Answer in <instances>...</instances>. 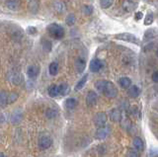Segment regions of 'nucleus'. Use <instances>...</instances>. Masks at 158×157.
Segmentation results:
<instances>
[{
  "instance_id": "15",
  "label": "nucleus",
  "mask_w": 158,
  "mask_h": 157,
  "mask_svg": "<svg viewBox=\"0 0 158 157\" xmlns=\"http://www.w3.org/2000/svg\"><path fill=\"white\" fill-rule=\"evenodd\" d=\"M110 118L113 122H118L121 120V112L118 109H113L110 112Z\"/></svg>"
},
{
  "instance_id": "22",
  "label": "nucleus",
  "mask_w": 158,
  "mask_h": 157,
  "mask_svg": "<svg viewBox=\"0 0 158 157\" xmlns=\"http://www.w3.org/2000/svg\"><path fill=\"white\" fill-rule=\"evenodd\" d=\"M153 19H154V17H153V14L152 13H148L147 15L144 17V21H143V23H144V25L149 26L153 23Z\"/></svg>"
},
{
  "instance_id": "8",
  "label": "nucleus",
  "mask_w": 158,
  "mask_h": 157,
  "mask_svg": "<svg viewBox=\"0 0 158 157\" xmlns=\"http://www.w3.org/2000/svg\"><path fill=\"white\" fill-rule=\"evenodd\" d=\"M102 67H103V63L100 60H98V58L92 60L90 62V65H89V68H90V70L92 72H98Z\"/></svg>"
},
{
  "instance_id": "9",
  "label": "nucleus",
  "mask_w": 158,
  "mask_h": 157,
  "mask_svg": "<svg viewBox=\"0 0 158 157\" xmlns=\"http://www.w3.org/2000/svg\"><path fill=\"white\" fill-rule=\"evenodd\" d=\"M109 134V129L106 126H100L99 129L97 130V132H96V137L98 139H104V138H106L107 135Z\"/></svg>"
},
{
  "instance_id": "28",
  "label": "nucleus",
  "mask_w": 158,
  "mask_h": 157,
  "mask_svg": "<svg viewBox=\"0 0 158 157\" xmlns=\"http://www.w3.org/2000/svg\"><path fill=\"white\" fill-rule=\"evenodd\" d=\"M57 115V113L56 110H52V109H48V112H47V117L48 118V119H52V118H54Z\"/></svg>"
},
{
  "instance_id": "23",
  "label": "nucleus",
  "mask_w": 158,
  "mask_h": 157,
  "mask_svg": "<svg viewBox=\"0 0 158 157\" xmlns=\"http://www.w3.org/2000/svg\"><path fill=\"white\" fill-rule=\"evenodd\" d=\"M113 3H114V0H100V5L104 9L111 7Z\"/></svg>"
},
{
  "instance_id": "29",
  "label": "nucleus",
  "mask_w": 158,
  "mask_h": 157,
  "mask_svg": "<svg viewBox=\"0 0 158 157\" xmlns=\"http://www.w3.org/2000/svg\"><path fill=\"white\" fill-rule=\"evenodd\" d=\"M127 156H133V157H137L139 156V154H138V152L136 149H130L127 152Z\"/></svg>"
},
{
  "instance_id": "6",
  "label": "nucleus",
  "mask_w": 158,
  "mask_h": 157,
  "mask_svg": "<svg viewBox=\"0 0 158 157\" xmlns=\"http://www.w3.org/2000/svg\"><path fill=\"white\" fill-rule=\"evenodd\" d=\"M86 104L88 107H94L97 104V94L94 91H89L86 97Z\"/></svg>"
},
{
  "instance_id": "27",
  "label": "nucleus",
  "mask_w": 158,
  "mask_h": 157,
  "mask_svg": "<svg viewBox=\"0 0 158 157\" xmlns=\"http://www.w3.org/2000/svg\"><path fill=\"white\" fill-rule=\"evenodd\" d=\"M93 12V7L92 6H89V5H85L83 7V13L85 15H91Z\"/></svg>"
},
{
  "instance_id": "26",
  "label": "nucleus",
  "mask_w": 158,
  "mask_h": 157,
  "mask_svg": "<svg viewBox=\"0 0 158 157\" xmlns=\"http://www.w3.org/2000/svg\"><path fill=\"white\" fill-rule=\"evenodd\" d=\"M18 99V94L17 93H10L8 95V104H11V103L15 102Z\"/></svg>"
},
{
  "instance_id": "7",
  "label": "nucleus",
  "mask_w": 158,
  "mask_h": 157,
  "mask_svg": "<svg viewBox=\"0 0 158 157\" xmlns=\"http://www.w3.org/2000/svg\"><path fill=\"white\" fill-rule=\"evenodd\" d=\"M5 4L10 10L17 11L21 6V0H5Z\"/></svg>"
},
{
  "instance_id": "18",
  "label": "nucleus",
  "mask_w": 158,
  "mask_h": 157,
  "mask_svg": "<svg viewBox=\"0 0 158 157\" xmlns=\"http://www.w3.org/2000/svg\"><path fill=\"white\" fill-rule=\"evenodd\" d=\"M118 82H120V85L123 88H128L131 85V80L128 77H122L121 79L118 80Z\"/></svg>"
},
{
  "instance_id": "21",
  "label": "nucleus",
  "mask_w": 158,
  "mask_h": 157,
  "mask_svg": "<svg viewBox=\"0 0 158 157\" xmlns=\"http://www.w3.org/2000/svg\"><path fill=\"white\" fill-rule=\"evenodd\" d=\"M87 78H88V74H85L84 75L81 79H80V81H79L77 84H76V87H75V90L76 91H78V90H81L82 88L84 87V85H85V83H86V81H87Z\"/></svg>"
},
{
  "instance_id": "24",
  "label": "nucleus",
  "mask_w": 158,
  "mask_h": 157,
  "mask_svg": "<svg viewBox=\"0 0 158 157\" xmlns=\"http://www.w3.org/2000/svg\"><path fill=\"white\" fill-rule=\"evenodd\" d=\"M42 45H43V48H44V51L51 52V50H52V43L51 42L48 41V40H43Z\"/></svg>"
},
{
  "instance_id": "33",
  "label": "nucleus",
  "mask_w": 158,
  "mask_h": 157,
  "mask_svg": "<svg viewBox=\"0 0 158 157\" xmlns=\"http://www.w3.org/2000/svg\"><path fill=\"white\" fill-rule=\"evenodd\" d=\"M156 56H157V57H158V50H157V51H156Z\"/></svg>"
},
{
  "instance_id": "34",
  "label": "nucleus",
  "mask_w": 158,
  "mask_h": 157,
  "mask_svg": "<svg viewBox=\"0 0 158 157\" xmlns=\"http://www.w3.org/2000/svg\"><path fill=\"white\" fill-rule=\"evenodd\" d=\"M0 156H3V154H2V153H0Z\"/></svg>"
},
{
  "instance_id": "3",
  "label": "nucleus",
  "mask_w": 158,
  "mask_h": 157,
  "mask_svg": "<svg viewBox=\"0 0 158 157\" xmlns=\"http://www.w3.org/2000/svg\"><path fill=\"white\" fill-rule=\"evenodd\" d=\"M115 39H117V40H120V41H123V42H127V43H135V45H137V46L140 45L139 39L136 38L135 35H132V34H131V33H121V34H117V35H115Z\"/></svg>"
},
{
  "instance_id": "11",
  "label": "nucleus",
  "mask_w": 158,
  "mask_h": 157,
  "mask_svg": "<svg viewBox=\"0 0 158 157\" xmlns=\"http://www.w3.org/2000/svg\"><path fill=\"white\" fill-rule=\"evenodd\" d=\"M39 72H40V67L38 65H31L28 67V76L30 78H36L39 75Z\"/></svg>"
},
{
  "instance_id": "16",
  "label": "nucleus",
  "mask_w": 158,
  "mask_h": 157,
  "mask_svg": "<svg viewBox=\"0 0 158 157\" xmlns=\"http://www.w3.org/2000/svg\"><path fill=\"white\" fill-rule=\"evenodd\" d=\"M77 106V101L74 98H68L65 101V107L68 110H72Z\"/></svg>"
},
{
  "instance_id": "19",
  "label": "nucleus",
  "mask_w": 158,
  "mask_h": 157,
  "mask_svg": "<svg viewBox=\"0 0 158 157\" xmlns=\"http://www.w3.org/2000/svg\"><path fill=\"white\" fill-rule=\"evenodd\" d=\"M48 70H49V74H51V75H56L57 72H58L57 63L56 62H52L51 64H49Z\"/></svg>"
},
{
  "instance_id": "25",
  "label": "nucleus",
  "mask_w": 158,
  "mask_h": 157,
  "mask_svg": "<svg viewBox=\"0 0 158 157\" xmlns=\"http://www.w3.org/2000/svg\"><path fill=\"white\" fill-rule=\"evenodd\" d=\"M65 23L69 26H71V25H73L74 23H75V16H74V14H69V15L66 17Z\"/></svg>"
},
{
  "instance_id": "13",
  "label": "nucleus",
  "mask_w": 158,
  "mask_h": 157,
  "mask_svg": "<svg viewBox=\"0 0 158 157\" xmlns=\"http://www.w3.org/2000/svg\"><path fill=\"white\" fill-rule=\"evenodd\" d=\"M85 66H86V61L83 60V58L79 57L78 60H76V69L79 73H81L84 71L85 69Z\"/></svg>"
},
{
  "instance_id": "12",
  "label": "nucleus",
  "mask_w": 158,
  "mask_h": 157,
  "mask_svg": "<svg viewBox=\"0 0 158 157\" xmlns=\"http://www.w3.org/2000/svg\"><path fill=\"white\" fill-rule=\"evenodd\" d=\"M132 142H133V146H135V148L137 151H141V150H143V148H144V145H143V141H142V139L140 138V137H138V136L135 137Z\"/></svg>"
},
{
  "instance_id": "1",
  "label": "nucleus",
  "mask_w": 158,
  "mask_h": 157,
  "mask_svg": "<svg viewBox=\"0 0 158 157\" xmlns=\"http://www.w3.org/2000/svg\"><path fill=\"white\" fill-rule=\"evenodd\" d=\"M96 88L103 93L104 95H106L109 98H115L118 95V89L115 86V84L110 81H106V80H99L96 82L95 84Z\"/></svg>"
},
{
  "instance_id": "30",
  "label": "nucleus",
  "mask_w": 158,
  "mask_h": 157,
  "mask_svg": "<svg viewBox=\"0 0 158 157\" xmlns=\"http://www.w3.org/2000/svg\"><path fill=\"white\" fill-rule=\"evenodd\" d=\"M28 32L29 34H31V35H35V34L37 33V30H36V28H34V27H29Z\"/></svg>"
},
{
  "instance_id": "31",
  "label": "nucleus",
  "mask_w": 158,
  "mask_h": 157,
  "mask_svg": "<svg viewBox=\"0 0 158 157\" xmlns=\"http://www.w3.org/2000/svg\"><path fill=\"white\" fill-rule=\"evenodd\" d=\"M152 80L154 82H158V71H154L152 74Z\"/></svg>"
},
{
  "instance_id": "10",
  "label": "nucleus",
  "mask_w": 158,
  "mask_h": 157,
  "mask_svg": "<svg viewBox=\"0 0 158 157\" xmlns=\"http://www.w3.org/2000/svg\"><path fill=\"white\" fill-rule=\"evenodd\" d=\"M127 94L131 98H136L140 94V89L135 85H131L127 89Z\"/></svg>"
},
{
  "instance_id": "17",
  "label": "nucleus",
  "mask_w": 158,
  "mask_h": 157,
  "mask_svg": "<svg viewBox=\"0 0 158 157\" xmlns=\"http://www.w3.org/2000/svg\"><path fill=\"white\" fill-rule=\"evenodd\" d=\"M48 93L51 97H56L58 95V86L56 84H52L48 87Z\"/></svg>"
},
{
  "instance_id": "32",
  "label": "nucleus",
  "mask_w": 158,
  "mask_h": 157,
  "mask_svg": "<svg viewBox=\"0 0 158 157\" xmlns=\"http://www.w3.org/2000/svg\"><path fill=\"white\" fill-rule=\"evenodd\" d=\"M142 17H143V14L141 12H136L135 13V19H136V20H140Z\"/></svg>"
},
{
  "instance_id": "2",
  "label": "nucleus",
  "mask_w": 158,
  "mask_h": 157,
  "mask_svg": "<svg viewBox=\"0 0 158 157\" xmlns=\"http://www.w3.org/2000/svg\"><path fill=\"white\" fill-rule=\"evenodd\" d=\"M47 30L49 35L56 40H60L64 37V29L56 23H52L51 25H48Z\"/></svg>"
},
{
  "instance_id": "20",
  "label": "nucleus",
  "mask_w": 158,
  "mask_h": 157,
  "mask_svg": "<svg viewBox=\"0 0 158 157\" xmlns=\"http://www.w3.org/2000/svg\"><path fill=\"white\" fill-rule=\"evenodd\" d=\"M69 91V87L66 83H62L58 86V94L60 95H66Z\"/></svg>"
},
{
  "instance_id": "14",
  "label": "nucleus",
  "mask_w": 158,
  "mask_h": 157,
  "mask_svg": "<svg viewBox=\"0 0 158 157\" xmlns=\"http://www.w3.org/2000/svg\"><path fill=\"white\" fill-rule=\"evenodd\" d=\"M8 104V94L3 90H0V107H5Z\"/></svg>"
},
{
  "instance_id": "5",
  "label": "nucleus",
  "mask_w": 158,
  "mask_h": 157,
  "mask_svg": "<svg viewBox=\"0 0 158 157\" xmlns=\"http://www.w3.org/2000/svg\"><path fill=\"white\" fill-rule=\"evenodd\" d=\"M52 140L48 135H42L40 136L39 138V145L42 149H48L52 146Z\"/></svg>"
},
{
  "instance_id": "4",
  "label": "nucleus",
  "mask_w": 158,
  "mask_h": 157,
  "mask_svg": "<svg viewBox=\"0 0 158 157\" xmlns=\"http://www.w3.org/2000/svg\"><path fill=\"white\" fill-rule=\"evenodd\" d=\"M107 120H108V116H107L106 113H104V112L97 113V114L93 118L94 124H95V126L98 127L105 126V124L107 122Z\"/></svg>"
}]
</instances>
